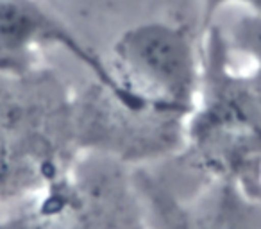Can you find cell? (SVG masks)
Masks as SVG:
<instances>
[{
    "label": "cell",
    "instance_id": "cell-1",
    "mask_svg": "<svg viewBox=\"0 0 261 229\" xmlns=\"http://www.w3.org/2000/svg\"><path fill=\"white\" fill-rule=\"evenodd\" d=\"M108 83L75 91L84 154L130 168L179 156L200 90V40L186 23L125 29L104 56Z\"/></svg>",
    "mask_w": 261,
    "mask_h": 229
},
{
    "label": "cell",
    "instance_id": "cell-2",
    "mask_svg": "<svg viewBox=\"0 0 261 229\" xmlns=\"http://www.w3.org/2000/svg\"><path fill=\"white\" fill-rule=\"evenodd\" d=\"M200 90L177 158L206 181L261 197V16L217 22L200 38Z\"/></svg>",
    "mask_w": 261,
    "mask_h": 229
},
{
    "label": "cell",
    "instance_id": "cell-3",
    "mask_svg": "<svg viewBox=\"0 0 261 229\" xmlns=\"http://www.w3.org/2000/svg\"><path fill=\"white\" fill-rule=\"evenodd\" d=\"M83 156L75 90L45 66L0 73V204L29 199Z\"/></svg>",
    "mask_w": 261,
    "mask_h": 229
},
{
    "label": "cell",
    "instance_id": "cell-4",
    "mask_svg": "<svg viewBox=\"0 0 261 229\" xmlns=\"http://www.w3.org/2000/svg\"><path fill=\"white\" fill-rule=\"evenodd\" d=\"M0 229H149L135 168L100 154L75 167L0 218Z\"/></svg>",
    "mask_w": 261,
    "mask_h": 229
},
{
    "label": "cell",
    "instance_id": "cell-5",
    "mask_svg": "<svg viewBox=\"0 0 261 229\" xmlns=\"http://www.w3.org/2000/svg\"><path fill=\"white\" fill-rule=\"evenodd\" d=\"M135 179L149 229H261V197L225 181H206L190 197L172 192L143 168Z\"/></svg>",
    "mask_w": 261,
    "mask_h": 229
},
{
    "label": "cell",
    "instance_id": "cell-6",
    "mask_svg": "<svg viewBox=\"0 0 261 229\" xmlns=\"http://www.w3.org/2000/svg\"><path fill=\"white\" fill-rule=\"evenodd\" d=\"M52 48L75 58L95 83H108L104 56L88 47L41 0H0V73L33 72L43 66L41 56Z\"/></svg>",
    "mask_w": 261,
    "mask_h": 229
},
{
    "label": "cell",
    "instance_id": "cell-7",
    "mask_svg": "<svg viewBox=\"0 0 261 229\" xmlns=\"http://www.w3.org/2000/svg\"><path fill=\"white\" fill-rule=\"evenodd\" d=\"M227 6H242L247 13L261 16V0H200V31L213 26L218 13Z\"/></svg>",
    "mask_w": 261,
    "mask_h": 229
}]
</instances>
